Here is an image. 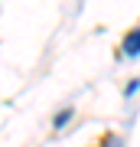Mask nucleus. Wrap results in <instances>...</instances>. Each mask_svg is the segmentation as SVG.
Masks as SVG:
<instances>
[{"label":"nucleus","instance_id":"f257e3e1","mask_svg":"<svg viewBox=\"0 0 140 147\" xmlns=\"http://www.w3.org/2000/svg\"><path fill=\"white\" fill-rule=\"evenodd\" d=\"M124 53L127 56H140V26L134 33H127V39H124Z\"/></svg>","mask_w":140,"mask_h":147},{"label":"nucleus","instance_id":"f03ea898","mask_svg":"<svg viewBox=\"0 0 140 147\" xmlns=\"http://www.w3.org/2000/svg\"><path fill=\"white\" fill-rule=\"evenodd\" d=\"M68 118H72V108H62V111L56 115V127H65V121H68Z\"/></svg>","mask_w":140,"mask_h":147}]
</instances>
